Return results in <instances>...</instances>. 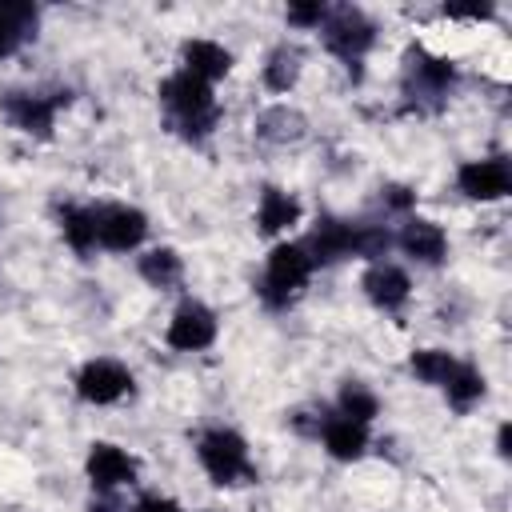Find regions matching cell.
Segmentation results:
<instances>
[{
	"label": "cell",
	"mask_w": 512,
	"mask_h": 512,
	"mask_svg": "<svg viewBox=\"0 0 512 512\" xmlns=\"http://www.w3.org/2000/svg\"><path fill=\"white\" fill-rule=\"evenodd\" d=\"M156 96L168 108V116L180 128V136L192 140V144H200L204 136H212V128L220 124V108H216L212 84H204L200 76H192L184 68L172 72V76H164L160 88H156Z\"/></svg>",
	"instance_id": "1"
},
{
	"label": "cell",
	"mask_w": 512,
	"mask_h": 512,
	"mask_svg": "<svg viewBox=\"0 0 512 512\" xmlns=\"http://www.w3.org/2000/svg\"><path fill=\"white\" fill-rule=\"evenodd\" d=\"M404 96L416 112H440L456 88V64L448 56H436L428 48H408L404 52Z\"/></svg>",
	"instance_id": "2"
},
{
	"label": "cell",
	"mask_w": 512,
	"mask_h": 512,
	"mask_svg": "<svg viewBox=\"0 0 512 512\" xmlns=\"http://www.w3.org/2000/svg\"><path fill=\"white\" fill-rule=\"evenodd\" d=\"M196 460L208 472L212 484L220 488H236V484H252L256 480V464L248 456V440L232 428H208L196 440Z\"/></svg>",
	"instance_id": "3"
},
{
	"label": "cell",
	"mask_w": 512,
	"mask_h": 512,
	"mask_svg": "<svg viewBox=\"0 0 512 512\" xmlns=\"http://www.w3.org/2000/svg\"><path fill=\"white\" fill-rule=\"evenodd\" d=\"M320 36H324V48L344 60V68L352 72V80L364 76L360 60L368 56V48L376 44V24L368 20V12H360L356 4H340V8H328L324 24H320Z\"/></svg>",
	"instance_id": "4"
},
{
	"label": "cell",
	"mask_w": 512,
	"mask_h": 512,
	"mask_svg": "<svg viewBox=\"0 0 512 512\" xmlns=\"http://www.w3.org/2000/svg\"><path fill=\"white\" fill-rule=\"evenodd\" d=\"M312 268L316 264H312L304 244H276L264 260V276L256 284V296L268 308H288L304 292V284L312 280Z\"/></svg>",
	"instance_id": "5"
},
{
	"label": "cell",
	"mask_w": 512,
	"mask_h": 512,
	"mask_svg": "<svg viewBox=\"0 0 512 512\" xmlns=\"http://www.w3.org/2000/svg\"><path fill=\"white\" fill-rule=\"evenodd\" d=\"M72 100V92H4L0 96V112L12 128H20L24 136L36 140H52L56 128V112Z\"/></svg>",
	"instance_id": "6"
},
{
	"label": "cell",
	"mask_w": 512,
	"mask_h": 512,
	"mask_svg": "<svg viewBox=\"0 0 512 512\" xmlns=\"http://www.w3.org/2000/svg\"><path fill=\"white\" fill-rule=\"evenodd\" d=\"M96 220V248L104 252H132L148 236V216L132 204H100L92 208Z\"/></svg>",
	"instance_id": "7"
},
{
	"label": "cell",
	"mask_w": 512,
	"mask_h": 512,
	"mask_svg": "<svg viewBox=\"0 0 512 512\" xmlns=\"http://www.w3.org/2000/svg\"><path fill=\"white\" fill-rule=\"evenodd\" d=\"M216 332H220V324H216V312L208 304L180 300V308L172 312V320L164 328V340L176 352H204V348L216 344Z\"/></svg>",
	"instance_id": "8"
},
{
	"label": "cell",
	"mask_w": 512,
	"mask_h": 512,
	"mask_svg": "<svg viewBox=\"0 0 512 512\" xmlns=\"http://www.w3.org/2000/svg\"><path fill=\"white\" fill-rule=\"evenodd\" d=\"M456 188H460L468 200H480V204L504 200V196L512 192V164H508V156L464 160V164L456 168Z\"/></svg>",
	"instance_id": "9"
},
{
	"label": "cell",
	"mask_w": 512,
	"mask_h": 512,
	"mask_svg": "<svg viewBox=\"0 0 512 512\" xmlns=\"http://www.w3.org/2000/svg\"><path fill=\"white\" fill-rule=\"evenodd\" d=\"M128 392H132V372L112 356H96L76 372V396L84 404H116Z\"/></svg>",
	"instance_id": "10"
},
{
	"label": "cell",
	"mask_w": 512,
	"mask_h": 512,
	"mask_svg": "<svg viewBox=\"0 0 512 512\" xmlns=\"http://www.w3.org/2000/svg\"><path fill=\"white\" fill-rule=\"evenodd\" d=\"M312 264H340L356 256L360 248V220H340V216H320L312 224V236L304 240Z\"/></svg>",
	"instance_id": "11"
},
{
	"label": "cell",
	"mask_w": 512,
	"mask_h": 512,
	"mask_svg": "<svg viewBox=\"0 0 512 512\" xmlns=\"http://www.w3.org/2000/svg\"><path fill=\"white\" fill-rule=\"evenodd\" d=\"M84 476L96 492H116L124 484H136L140 476V464L120 448V444H108V440H96L84 456Z\"/></svg>",
	"instance_id": "12"
},
{
	"label": "cell",
	"mask_w": 512,
	"mask_h": 512,
	"mask_svg": "<svg viewBox=\"0 0 512 512\" xmlns=\"http://www.w3.org/2000/svg\"><path fill=\"white\" fill-rule=\"evenodd\" d=\"M392 244H396L408 260H416V264H424V268H440V264L448 260V232H444L436 220H424V216H408V220L400 224V232L392 236Z\"/></svg>",
	"instance_id": "13"
},
{
	"label": "cell",
	"mask_w": 512,
	"mask_h": 512,
	"mask_svg": "<svg viewBox=\"0 0 512 512\" xmlns=\"http://www.w3.org/2000/svg\"><path fill=\"white\" fill-rule=\"evenodd\" d=\"M360 288H364V296H368L376 308H384V312L404 308V304H408V296H412V280H408V272H404L400 264H388V260L368 264V272H364Z\"/></svg>",
	"instance_id": "14"
},
{
	"label": "cell",
	"mask_w": 512,
	"mask_h": 512,
	"mask_svg": "<svg viewBox=\"0 0 512 512\" xmlns=\"http://www.w3.org/2000/svg\"><path fill=\"white\" fill-rule=\"evenodd\" d=\"M316 436H320L324 452H328L332 460H344V464L360 460V456L368 452V444H372L368 424H356V420H348V416H340V412H324V424H320Z\"/></svg>",
	"instance_id": "15"
},
{
	"label": "cell",
	"mask_w": 512,
	"mask_h": 512,
	"mask_svg": "<svg viewBox=\"0 0 512 512\" xmlns=\"http://www.w3.org/2000/svg\"><path fill=\"white\" fill-rule=\"evenodd\" d=\"M300 216H304V208H300V200L292 192H284L276 184L260 188V200H256V232L260 236H280V232L296 228Z\"/></svg>",
	"instance_id": "16"
},
{
	"label": "cell",
	"mask_w": 512,
	"mask_h": 512,
	"mask_svg": "<svg viewBox=\"0 0 512 512\" xmlns=\"http://www.w3.org/2000/svg\"><path fill=\"white\" fill-rule=\"evenodd\" d=\"M180 64H184V72L212 84V80H224L232 72V52L216 40H184L180 44Z\"/></svg>",
	"instance_id": "17"
},
{
	"label": "cell",
	"mask_w": 512,
	"mask_h": 512,
	"mask_svg": "<svg viewBox=\"0 0 512 512\" xmlns=\"http://www.w3.org/2000/svg\"><path fill=\"white\" fill-rule=\"evenodd\" d=\"M36 24H40L36 4L0 0V60H8L24 40H32L36 36Z\"/></svg>",
	"instance_id": "18"
},
{
	"label": "cell",
	"mask_w": 512,
	"mask_h": 512,
	"mask_svg": "<svg viewBox=\"0 0 512 512\" xmlns=\"http://www.w3.org/2000/svg\"><path fill=\"white\" fill-rule=\"evenodd\" d=\"M304 132H308L304 112H296V108H288V104H272V108H264V112L256 116V136H260L264 144H296Z\"/></svg>",
	"instance_id": "19"
},
{
	"label": "cell",
	"mask_w": 512,
	"mask_h": 512,
	"mask_svg": "<svg viewBox=\"0 0 512 512\" xmlns=\"http://www.w3.org/2000/svg\"><path fill=\"white\" fill-rule=\"evenodd\" d=\"M56 228H60L64 244L76 256H92L96 252V220H92V208H84V204H60L56 208Z\"/></svg>",
	"instance_id": "20"
},
{
	"label": "cell",
	"mask_w": 512,
	"mask_h": 512,
	"mask_svg": "<svg viewBox=\"0 0 512 512\" xmlns=\"http://www.w3.org/2000/svg\"><path fill=\"white\" fill-rule=\"evenodd\" d=\"M484 392H488V380H484V372H480L476 364H468V360H456L452 376L444 380V396H448V408H452V412H472V408L484 400Z\"/></svg>",
	"instance_id": "21"
},
{
	"label": "cell",
	"mask_w": 512,
	"mask_h": 512,
	"mask_svg": "<svg viewBox=\"0 0 512 512\" xmlns=\"http://www.w3.org/2000/svg\"><path fill=\"white\" fill-rule=\"evenodd\" d=\"M300 72H304V52L284 40V44H276V48L268 52V60H264V88L276 92V96H284V92L296 88Z\"/></svg>",
	"instance_id": "22"
},
{
	"label": "cell",
	"mask_w": 512,
	"mask_h": 512,
	"mask_svg": "<svg viewBox=\"0 0 512 512\" xmlns=\"http://www.w3.org/2000/svg\"><path fill=\"white\" fill-rule=\"evenodd\" d=\"M136 268H140V280L148 288H160V292H172L184 280V256L176 248H148Z\"/></svg>",
	"instance_id": "23"
},
{
	"label": "cell",
	"mask_w": 512,
	"mask_h": 512,
	"mask_svg": "<svg viewBox=\"0 0 512 512\" xmlns=\"http://www.w3.org/2000/svg\"><path fill=\"white\" fill-rule=\"evenodd\" d=\"M336 412L356 420V424H372L380 416V396L364 380H344L336 392Z\"/></svg>",
	"instance_id": "24"
},
{
	"label": "cell",
	"mask_w": 512,
	"mask_h": 512,
	"mask_svg": "<svg viewBox=\"0 0 512 512\" xmlns=\"http://www.w3.org/2000/svg\"><path fill=\"white\" fill-rule=\"evenodd\" d=\"M452 368H456V356L448 348H416L408 356V372L420 384H432V388H444V380L452 376Z\"/></svg>",
	"instance_id": "25"
},
{
	"label": "cell",
	"mask_w": 512,
	"mask_h": 512,
	"mask_svg": "<svg viewBox=\"0 0 512 512\" xmlns=\"http://www.w3.org/2000/svg\"><path fill=\"white\" fill-rule=\"evenodd\" d=\"M288 24L292 28H320L324 24V16H328V8L320 4V0H312V4H288Z\"/></svg>",
	"instance_id": "26"
},
{
	"label": "cell",
	"mask_w": 512,
	"mask_h": 512,
	"mask_svg": "<svg viewBox=\"0 0 512 512\" xmlns=\"http://www.w3.org/2000/svg\"><path fill=\"white\" fill-rule=\"evenodd\" d=\"M380 204H384L388 212L408 216V212L416 208V192H412L408 184H384V188H380Z\"/></svg>",
	"instance_id": "27"
},
{
	"label": "cell",
	"mask_w": 512,
	"mask_h": 512,
	"mask_svg": "<svg viewBox=\"0 0 512 512\" xmlns=\"http://www.w3.org/2000/svg\"><path fill=\"white\" fill-rule=\"evenodd\" d=\"M132 512H180V504H176L172 496H160V492H144V496L132 504Z\"/></svg>",
	"instance_id": "28"
},
{
	"label": "cell",
	"mask_w": 512,
	"mask_h": 512,
	"mask_svg": "<svg viewBox=\"0 0 512 512\" xmlns=\"http://www.w3.org/2000/svg\"><path fill=\"white\" fill-rule=\"evenodd\" d=\"M88 512H124V508L112 500V492H96V496L88 500Z\"/></svg>",
	"instance_id": "29"
},
{
	"label": "cell",
	"mask_w": 512,
	"mask_h": 512,
	"mask_svg": "<svg viewBox=\"0 0 512 512\" xmlns=\"http://www.w3.org/2000/svg\"><path fill=\"white\" fill-rule=\"evenodd\" d=\"M496 452H500L504 460H508V452H512V428H508V424L496 428Z\"/></svg>",
	"instance_id": "30"
}]
</instances>
